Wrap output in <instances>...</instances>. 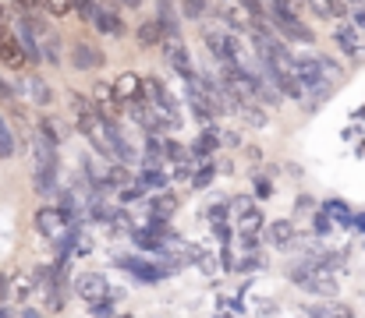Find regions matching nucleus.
Returning a JSON list of instances; mask_svg holds the SVG:
<instances>
[{"label": "nucleus", "instance_id": "obj_1", "mask_svg": "<svg viewBox=\"0 0 365 318\" xmlns=\"http://www.w3.org/2000/svg\"><path fill=\"white\" fill-rule=\"evenodd\" d=\"M291 280H294L302 290L319 294V297L337 294V280L330 276V269H327V265H312V262H305L302 269H291Z\"/></svg>", "mask_w": 365, "mask_h": 318}, {"label": "nucleus", "instance_id": "obj_2", "mask_svg": "<svg viewBox=\"0 0 365 318\" xmlns=\"http://www.w3.org/2000/svg\"><path fill=\"white\" fill-rule=\"evenodd\" d=\"M160 46H163V57H167V64L181 75V78H195V68H192V57H188V46L181 43V36L178 32H163L160 36Z\"/></svg>", "mask_w": 365, "mask_h": 318}, {"label": "nucleus", "instance_id": "obj_3", "mask_svg": "<svg viewBox=\"0 0 365 318\" xmlns=\"http://www.w3.org/2000/svg\"><path fill=\"white\" fill-rule=\"evenodd\" d=\"M0 64L11 68V71H21L29 64V53H25V46L18 43V36L11 28H0Z\"/></svg>", "mask_w": 365, "mask_h": 318}, {"label": "nucleus", "instance_id": "obj_4", "mask_svg": "<svg viewBox=\"0 0 365 318\" xmlns=\"http://www.w3.org/2000/svg\"><path fill=\"white\" fill-rule=\"evenodd\" d=\"M107 276L103 272H82V276H75V294L82 297V301H89V304H100L103 297H107Z\"/></svg>", "mask_w": 365, "mask_h": 318}, {"label": "nucleus", "instance_id": "obj_5", "mask_svg": "<svg viewBox=\"0 0 365 318\" xmlns=\"http://www.w3.org/2000/svg\"><path fill=\"white\" fill-rule=\"evenodd\" d=\"M36 230L43 237H50V240H61L68 233V216L61 209H53V206H43V209L36 212Z\"/></svg>", "mask_w": 365, "mask_h": 318}, {"label": "nucleus", "instance_id": "obj_6", "mask_svg": "<svg viewBox=\"0 0 365 318\" xmlns=\"http://www.w3.org/2000/svg\"><path fill=\"white\" fill-rule=\"evenodd\" d=\"M266 18L273 21V28H277L284 39H291V43H316L312 28H309L302 18H280V14H266Z\"/></svg>", "mask_w": 365, "mask_h": 318}, {"label": "nucleus", "instance_id": "obj_7", "mask_svg": "<svg viewBox=\"0 0 365 318\" xmlns=\"http://www.w3.org/2000/svg\"><path fill=\"white\" fill-rule=\"evenodd\" d=\"M142 89H145V78H138V75H131V71L114 82V96L121 100V106L142 103Z\"/></svg>", "mask_w": 365, "mask_h": 318}, {"label": "nucleus", "instance_id": "obj_8", "mask_svg": "<svg viewBox=\"0 0 365 318\" xmlns=\"http://www.w3.org/2000/svg\"><path fill=\"white\" fill-rule=\"evenodd\" d=\"M259 230H262V209L252 198H242L238 202V233L242 237H255Z\"/></svg>", "mask_w": 365, "mask_h": 318}, {"label": "nucleus", "instance_id": "obj_9", "mask_svg": "<svg viewBox=\"0 0 365 318\" xmlns=\"http://www.w3.org/2000/svg\"><path fill=\"white\" fill-rule=\"evenodd\" d=\"M93 110L103 117V120H114L121 113V100L114 96V85H96L93 89Z\"/></svg>", "mask_w": 365, "mask_h": 318}, {"label": "nucleus", "instance_id": "obj_10", "mask_svg": "<svg viewBox=\"0 0 365 318\" xmlns=\"http://www.w3.org/2000/svg\"><path fill=\"white\" fill-rule=\"evenodd\" d=\"M266 244L277 248V251H287V248L294 244V223H291V219L269 223V226H266Z\"/></svg>", "mask_w": 365, "mask_h": 318}, {"label": "nucleus", "instance_id": "obj_11", "mask_svg": "<svg viewBox=\"0 0 365 318\" xmlns=\"http://www.w3.org/2000/svg\"><path fill=\"white\" fill-rule=\"evenodd\" d=\"M213 4H217V14H220V21H224V25H231V32L248 25V14H245V4H242V0H213Z\"/></svg>", "mask_w": 365, "mask_h": 318}, {"label": "nucleus", "instance_id": "obj_12", "mask_svg": "<svg viewBox=\"0 0 365 318\" xmlns=\"http://www.w3.org/2000/svg\"><path fill=\"white\" fill-rule=\"evenodd\" d=\"M337 46H341L348 57H362L365 53V36L355 28V25H341V28H337Z\"/></svg>", "mask_w": 365, "mask_h": 318}, {"label": "nucleus", "instance_id": "obj_13", "mask_svg": "<svg viewBox=\"0 0 365 318\" xmlns=\"http://www.w3.org/2000/svg\"><path fill=\"white\" fill-rule=\"evenodd\" d=\"M309 11V0H266V14H280V18H302Z\"/></svg>", "mask_w": 365, "mask_h": 318}, {"label": "nucleus", "instance_id": "obj_14", "mask_svg": "<svg viewBox=\"0 0 365 318\" xmlns=\"http://www.w3.org/2000/svg\"><path fill=\"white\" fill-rule=\"evenodd\" d=\"M89 21H93V25H96V28H100V32H107V36H121V32H124L121 18H118V14H114V11H110V7H96V11H93V18H89Z\"/></svg>", "mask_w": 365, "mask_h": 318}, {"label": "nucleus", "instance_id": "obj_15", "mask_svg": "<svg viewBox=\"0 0 365 318\" xmlns=\"http://www.w3.org/2000/svg\"><path fill=\"white\" fill-rule=\"evenodd\" d=\"M312 318H355L351 315V308L348 304H341V301H330V304H319Z\"/></svg>", "mask_w": 365, "mask_h": 318}, {"label": "nucleus", "instance_id": "obj_16", "mask_svg": "<svg viewBox=\"0 0 365 318\" xmlns=\"http://www.w3.org/2000/svg\"><path fill=\"white\" fill-rule=\"evenodd\" d=\"M100 53L96 50H89V46H75V68H82V71H89V68H100Z\"/></svg>", "mask_w": 365, "mask_h": 318}, {"label": "nucleus", "instance_id": "obj_17", "mask_svg": "<svg viewBox=\"0 0 365 318\" xmlns=\"http://www.w3.org/2000/svg\"><path fill=\"white\" fill-rule=\"evenodd\" d=\"M316 4V11L323 14V18H344L348 14V7L341 4V0H312Z\"/></svg>", "mask_w": 365, "mask_h": 318}, {"label": "nucleus", "instance_id": "obj_18", "mask_svg": "<svg viewBox=\"0 0 365 318\" xmlns=\"http://www.w3.org/2000/svg\"><path fill=\"white\" fill-rule=\"evenodd\" d=\"M14 156V134L7 127V120L0 117V159H11Z\"/></svg>", "mask_w": 365, "mask_h": 318}, {"label": "nucleus", "instance_id": "obj_19", "mask_svg": "<svg viewBox=\"0 0 365 318\" xmlns=\"http://www.w3.org/2000/svg\"><path fill=\"white\" fill-rule=\"evenodd\" d=\"M242 4H245V14H248L252 25H259V21L266 18V0H242Z\"/></svg>", "mask_w": 365, "mask_h": 318}, {"label": "nucleus", "instance_id": "obj_20", "mask_svg": "<svg viewBox=\"0 0 365 318\" xmlns=\"http://www.w3.org/2000/svg\"><path fill=\"white\" fill-rule=\"evenodd\" d=\"M181 14L192 18V21H199L206 14V0H181Z\"/></svg>", "mask_w": 365, "mask_h": 318}, {"label": "nucleus", "instance_id": "obj_21", "mask_svg": "<svg viewBox=\"0 0 365 318\" xmlns=\"http://www.w3.org/2000/svg\"><path fill=\"white\" fill-rule=\"evenodd\" d=\"M43 11L53 18H68L71 14V0H43Z\"/></svg>", "mask_w": 365, "mask_h": 318}, {"label": "nucleus", "instance_id": "obj_22", "mask_svg": "<svg viewBox=\"0 0 365 318\" xmlns=\"http://www.w3.org/2000/svg\"><path fill=\"white\" fill-rule=\"evenodd\" d=\"M138 39H142V46H156V43H160V25H156V21L142 25V28H138Z\"/></svg>", "mask_w": 365, "mask_h": 318}, {"label": "nucleus", "instance_id": "obj_23", "mask_svg": "<svg viewBox=\"0 0 365 318\" xmlns=\"http://www.w3.org/2000/svg\"><path fill=\"white\" fill-rule=\"evenodd\" d=\"M14 4H18V7H21V11H25V14H29V18H32V14H39V11H43V0H14Z\"/></svg>", "mask_w": 365, "mask_h": 318}, {"label": "nucleus", "instance_id": "obj_24", "mask_svg": "<svg viewBox=\"0 0 365 318\" xmlns=\"http://www.w3.org/2000/svg\"><path fill=\"white\" fill-rule=\"evenodd\" d=\"M341 4H344V7H362L365 0H341Z\"/></svg>", "mask_w": 365, "mask_h": 318}, {"label": "nucleus", "instance_id": "obj_25", "mask_svg": "<svg viewBox=\"0 0 365 318\" xmlns=\"http://www.w3.org/2000/svg\"><path fill=\"white\" fill-rule=\"evenodd\" d=\"M0 28H7V14H4V7H0Z\"/></svg>", "mask_w": 365, "mask_h": 318}, {"label": "nucleus", "instance_id": "obj_26", "mask_svg": "<svg viewBox=\"0 0 365 318\" xmlns=\"http://www.w3.org/2000/svg\"><path fill=\"white\" fill-rule=\"evenodd\" d=\"M0 318H11V315H7V312H4V308H0Z\"/></svg>", "mask_w": 365, "mask_h": 318}]
</instances>
